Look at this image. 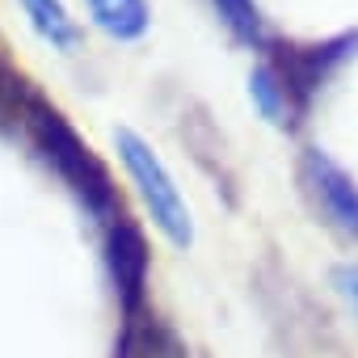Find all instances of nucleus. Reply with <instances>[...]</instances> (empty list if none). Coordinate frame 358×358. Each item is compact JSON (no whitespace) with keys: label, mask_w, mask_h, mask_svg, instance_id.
<instances>
[{"label":"nucleus","mask_w":358,"mask_h":358,"mask_svg":"<svg viewBox=\"0 0 358 358\" xmlns=\"http://www.w3.org/2000/svg\"><path fill=\"white\" fill-rule=\"evenodd\" d=\"M220 22L228 26V34L245 47H262L266 43V17L257 9V0H211Z\"/></svg>","instance_id":"obj_9"},{"label":"nucleus","mask_w":358,"mask_h":358,"mask_svg":"<svg viewBox=\"0 0 358 358\" xmlns=\"http://www.w3.org/2000/svg\"><path fill=\"white\" fill-rule=\"evenodd\" d=\"M333 287H337V295L345 299V308L358 320V266H333Z\"/></svg>","instance_id":"obj_10"},{"label":"nucleus","mask_w":358,"mask_h":358,"mask_svg":"<svg viewBox=\"0 0 358 358\" xmlns=\"http://www.w3.org/2000/svg\"><path fill=\"white\" fill-rule=\"evenodd\" d=\"M299 186L316 215H324L329 228H337L345 241L358 245V182L320 148L299 152Z\"/></svg>","instance_id":"obj_4"},{"label":"nucleus","mask_w":358,"mask_h":358,"mask_svg":"<svg viewBox=\"0 0 358 358\" xmlns=\"http://www.w3.org/2000/svg\"><path fill=\"white\" fill-rule=\"evenodd\" d=\"M106 266H110V278H114L118 308H122L127 324H135L139 308H143V291H148V266H152L148 241H143L135 220L118 215L110 224V232H106Z\"/></svg>","instance_id":"obj_5"},{"label":"nucleus","mask_w":358,"mask_h":358,"mask_svg":"<svg viewBox=\"0 0 358 358\" xmlns=\"http://www.w3.org/2000/svg\"><path fill=\"white\" fill-rule=\"evenodd\" d=\"M114 148L127 164V177H131V186L139 194V203L148 207L152 224L177 245V249H186L194 241V224H190V207L182 199V190H177L173 182V173L164 169V160L131 131V127H118L114 131Z\"/></svg>","instance_id":"obj_3"},{"label":"nucleus","mask_w":358,"mask_h":358,"mask_svg":"<svg viewBox=\"0 0 358 358\" xmlns=\"http://www.w3.org/2000/svg\"><path fill=\"white\" fill-rule=\"evenodd\" d=\"M89 17L101 34H110L118 43H135L152 26L148 0H89Z\"/></svg>","instance_id":"obj_6"},{"label":"nucleus","mask_w":358,"mask_h":358,"mask_svg":"<svg viewBox=\"0 0 358 358\" xmlns=\"http://www.w3.org/2000/svg\"><path fill=\"white\" fill-rule=\"evenodd\" d=\"M341 47H350V38L337 43H316V47H282L270 59H262L249 76V97L253 106L274 122V127H295L303 122V114L312 110L316 93L324 89V80L333 76V68L341 64Z\"/></svg>","instance_id":"obj_2"},{"label":"nucleus","mask_w":358,"mask_h":358,"mask_svg":"<svg viewBox=\"0 0 358 358\" xmlns=\"http://www.w3.org/2000/svg\"><path fill=\"white\" fill-rule=\"evenodd\" d=\"M22 127H26V135L34 139L43 164L76 194V203H80L93 220L114 224V220L122 215L118 190H114V182H110L106 164L93 156V148L72 131V122H68L47 97H38V93L26 97V106H22Z\"/></svg>","instance_id":"obj_1"},{"label":"nucleus","mask_w":358,"mask_h":358,"mask_svg":"<svg viewBox=\"0 0 358 358\" xmlns=\"http://www.w3.org/2000/svg\"><path fill=\"white\" fill-rule=\"evenodd\" d=\"M122 350H127V358H190L186 341L160 316H139L135 324H127Z\"/></svg>","instance_id":"obj_7"},{"label":"nucleus","mask_w":358,"mask_h":358,"mask_svg":"<svg viewBox=\"0 0 358 358\" xmlns=\"http://www.w3.org/2000/svg\"><path fill=\"white\" fill-rule=\"evenodd\" d=\"M22 9H26L30 26H34V30H38L51 47L72 51V47L80 43V30H76V22L68 17L64 0H22Z\"/></svg>","instance_id":"obj_8"}]
</instances>
